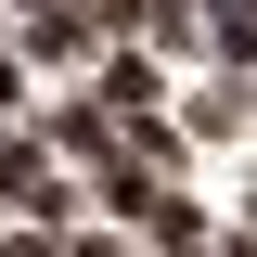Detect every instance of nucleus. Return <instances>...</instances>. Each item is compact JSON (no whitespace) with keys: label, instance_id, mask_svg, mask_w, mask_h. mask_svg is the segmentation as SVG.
Returning a JSON list of instances; mask_svg holds the SVG:
<instances>
[{"label":"nucleus","instance_id":"obj_1","mask_svg":"<svg viewBox=\"0 0 257 257\" xmlns=\"http://www.w3.org/2000/svg\"><path fill=\"white\" fill-rule=\"evenodd\" d=\"M90 103H103V116H155V103H167V64L142 52V39H103V52H90Z\"/></svg>","mask_w":257,"mask_h":257},{"label":"nucleus","instance_id":"obj_2","mask_svg":"<svg viewBox=\"0 0 257 257\" xmlns=\"http://www.w3.org/2000/svg\"><path fill=\"white\" fill-rule=\"evenodd\" d=\"M90 52H103V26L77 13V0H39V13H13V64H52V77H64V64H90Z\"/></svg>","mask_w":257,"mask_h":257},{"label":"nucleus","instance_id":"obj_3","mask_svg":"<svg viewBox=\"0 0 257 257\" xmlns=\"http://www.w3.org/2000/svg\"><path fill=\"white\" fill-rule=\"evenodd\" d=\"M155 193H167V180H155V167L116 142V155H90V193H77V206H103L116 231H142V219H155Z\"/></svg>","mask_w":257,"mask_h":257},{"label":"nucleus","instance_id":"obj_4","mask_svg":"<svg viewBox=\"0 0 257 257\" xmlns=\"http://www.w3.org/2000/svg\"><path fill=\"white\" fill-rule=\"evenodd\" d=\"M180 142H193V155H219V142H244V77H219V64H206V77L180 90Z\"/></svg>","mask_w":257,"mask_h":257},{"label":"nucleus","instance_id":"obj_5","mask_svg":"<svg viewBox=\"0 0 257 257\" xmlns=\"http://www.w3.org/2000/svg\"><path fill=\"white\" fill-rule=\"evenodd\" d=\"M39 142H52V167H90V155H116V116L90 90H64V103H39Z\"/></svg>","mask_w":257,"mask_h":257},{"label":"nucleus","instance_id":"obj_6","mask_svg":"<svg viewBox=\"0 0 257 257\" xmlns=\"http://www.w3.org/2000/svg\"><path fill=\"white\" fill-rule=\"evenodd\" d=\"M52 244H64L52 219H0V257H52Z\"/></svg>","mask_w":257,"mask_h":257},{"label":"nucleus","instance_id":"obj_7","mask_svg":"<svg viewBox=\"0 0 257 257\" xmlns=\"http://www.w3.org/2000/svg\"><path fill=\"white\" fill-rule=\"evenodd\" d=\"M231 231H244V244H257V180H244V206H231Z\"/></svg>","mask_w":257,"mask_h":257},{"label":"nucleus","instance_id":"obj_8","mask_svg":"<svg viewBox=\"0 0 257 257\" xmlns=\"http://www.w3.org/2000/svg\"><path fill=\"white\" fill-rule=\"evenodd\" d=\"M0 13H39V0H0Z\"/></svg>","mask_w":257,"mask_h":257}]
</instances>
